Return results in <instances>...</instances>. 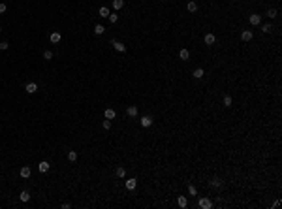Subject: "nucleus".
Instances as JSON below:
<instances>
[{"mask_svg":"<svg viewBox=\"0 0 282 209\" xmlns=\"http://www.w3.org/2000/svg\"><path fill=\"white\" fill-rule=\"evenodd\" d=\"M68 160H70V162H75L77 160V153L75 151H70V153H68Z\"/></svg>","mask_w":282,"mask_h":209,"instance_id":"412c9836","label":"nucleus"},{"mask_svg":"<svg viewBox=\"0 0 282 209\" xmlns=\"http://www.w3.org/2000/svg\"><path fill=\"white\" fill-rule=\"evenodd\" d=\"M43 59L45 60H51V59H53V51H43Z\"/></svg>","mask_w":282,"mask_h":209,"instance_id":"393cba45","label":"nucleus"},{"mask_svg":"<svg viewBox=\"0 0 282 209\" xmlns=\"http://www.w3.org/2000/svg\"><path fill=\"white\" fill-rule=\"evenodd\" d=\"M277 13H278L277 9H269V11H267V15H269L271 19H275V17H277Z\"/></svg>","mask_w":282,"mask_h":209,"instance_id":"c85d7f7f","label":"nucleus"},{"mask_svg":"<svg viewBox=\"0 0 282 209\" xmlns=\"http://www.w3.org/2000/svg\"><path fill=\"white\" fill-rule=\"evenodd\" d=\"M122 6H124V0H113V8H115L117 11H119Z\"/></svg>","mask_w":282,"mask_h":209,"instance_id":"6ab92c4d","label":"nucleus"},{"mask_svg":"<svg viewBox=\"0 0 282 209\" xmlns=\"http://www.w3.org/2000/svg\"><path fill=\"white\" fill-rule=\"evenodd\" d=\"M0 32H2V28H0Z\"/></svg>","mask_w":282,"mask_h":209,"instance_id":"72a5a7b5","label":"nucleus"},{"mask_svg":"<svg viewBox=\"0 0 282 209\" xmlns=\"http://www.w3.org/2000/svg\"><path fill=\"white\" fill-rule=\"evenodd\" d=\"M177 204H179L181 207H186V205H188V200H186V196H179V198H177Z\"/></svg>","mask_w":282,"mask_h":209,"instance_id":"f3484780","label":"nucleus"},{"mask_svg":"<svg viewBox=\"0 0 282 209\" xmlns=\"http://www.w3.org/2000/svg\"><path fill=\"white\" fill-rule=\"evenodd\" d=\"M102 126H103V130H109V128H111V121H109V119H105V121L102 123Z\"/></svg>","mask_w":282,"mask_h":209,"instance_id":"a878e982","label":"nucleus"},{"mask_svg":"<svg viewBox=\"0 0 282 209\" xmlns=\"http://www.w3.org/2000/svg\"><path fill=\"white\" fill-rule=\"evenodd\" d=\"M117 175H119V177H126V170L122 168V166H119V168H117Z\"/></svg>","mask_w":282,"mask_h":209,"instance_id":"4be33fe9","label":"nucleus"},{"mask_svg":"<svg viewBox=\"0 0 282 209\" xmlns=\"http://www.w3.org/2000/svg\"><path fill=\"white\" fill-rule=\"evenodd\" d=\"M194 77H196V79H201V77H203V70H201V68L194 70Z\"/></svg>","mask_w":282,"mask_h":209,"instance_id":"5701e85b","label":"nucleus"},{"mask_svg":"<svg viewBox=\"0 0 282 209\" xmlns=\"http://www.w3.org/2000/svg\"><path fill=\"white\" fill-rule=\"evenodd\" d=\"M213 186H220V179H213Z\"/></svg>","mask_w":282,"mask_h":209,"instance_id":"473e14b6","label":"nucleus"},{"mask_svg":"<svg viewBox=\"0 0 282 209\" xmlns=\"http://www.w3.org/2000/svg\"><path fill=\"white\" fill-rule=\"evenodd\" d=\"M25 91H27L28 92V94H34V92H36L38 91V85H36V83H27V85H25Z\"/></svg>","mask_w":282,"mask_h":209,"instance_id":"f03ea898","label":"nucleus"},{"mask_svg":"<svg viewBox=\"0 0 282 209\" xmlns=\"http://www.w3.org/2000/svg\"><path fill=\"white\" fill-rule=\"evenodd\" d=\"M49 168H51V164L45 162V160H41V162L38 164V170H40L41 173H47V172H49Z\"/></svg>","mask_w":282,"mask_h":209,"instance_id":"7ed1b4c3","label":"nucleus"},{"mask_svg":"<svg viewBox=\"0 0 282 209\" xmlns=\"http://www.w3.org/2000/svg\"><path fill=\"white\" fill-rule=\"evenodd\" d=\"M188 11H190V13H194V11H197V4L196 2H194V0H190V2H188Z\"/></svg>","mask_w":282,"mask_h":209,"instance_id":"2eb2a0df","label":"nucleus"},{"mask_svg":"<svg viewBox=\"0 0 282 209\" xmlns=\"http://www.w3.org/2000/svg\"><path fill=\"white\" fill-rule=\"evenodd\" d=\"M179 57H181V60H188V59H190V51H188V49H181L179 51Z\"/></svg>","mask_w":282,"mask_h":209,"instance_id":"4468645a","label":"nucleus"},{"mask_svg":"<svg viewBox=\"0 0 282 209\" xmlns=\"http://www.w3.org/2000/svg\"><path fill=\"white\" fill-rule=\"evenodd\" d=\"M100 17H109V13H111V11H109V8H105V6H103V8H100Z\"/></svg>","mask_w":282,"mask_h":209,"instance_id":"a211bd4d","label":"nucleus"},{"mask_svg":"<svg viewBox=\"0 0 282 209\" xmlns=\"http://www.w3.org/2000/svg\"><path fill=\"white\" fill-rule=\"evenodd\" d=\"M215 41H216L215 34H211V32H209V34H205V43H207V45H213Z\"/></svg>","mask_w":282,"mask_h":209,"instance_id":"f8f14e48","label":"nucleus"},{"mask_svg":"<svg viewBox=\"0 0 282 209\" xmlns=\"http://www.w3.org/2000/svg\"><path fill=\"white\" fill-rule=\"evenodd\" d=\"M30 175H32L30 168H28V166H23V168H21V177H23V179H28Z\"/></svg>","mask_w":282,"mask_h":209,"instance_id":"423d86ee","label":"nucleus"},{"mask_svg":"<svg viewBox=\"0 0 282 209\" xmlns=\"http://www.w3.org/2000/svg\"><path fill=\"white\" fill-rule=\"evenodd\" d=\"M109 23H117V21H119V13H109Z\"/></svg>","mask_w":282,"mask_h":209,"instance_id":"b1692460","label":"nucleus"},{"mask_svg":"<svg viewBox=\"0 0 282 209\" xmlns=\"http://www.w3.org/2000/svg\"><path fill=\"white\" fill-rule=\"evenodd\" d=\"M111 45L115 47V51H119V53H124L126 51V45L121 43V41H117V40H111Z\"/></svg>","mask_w":282,"mask_h":209,"instance_id":"f257e3e1","label":"nucleus"},{"mask_svg":"<svg viewBox=\"0 0 282 209\" xmlns=\"http://www.w3.org/2000/svg\"><path fill=\"white\" fill-rule=\"evenodd\" d=\"M188 192H190L192 196H196V194H197V190H196V186H194V185H190V186H188Z\"/></svg>","mask_w":282,"mask_h":209,"instance_id":"c756f323","label":"nucleus"},{"mask_svg":"<svg viewBox=\"0 0 282 209\" xmlns=\"http://www.w3.org/2000/svg\"><path fill=\"white\" fill-rule=\"evenodd\" d=\"M103 115H105V119H109V121H113V119L117 117V113H115V109H113V108H107Z\"/></svg>","mask_w":282,"mask_h":209,"instance_id":"0eeeda50","label":"nucleus"},{"mask_svg":"<svg viewBox=\"0 0 282 209\" xmlns=\"http://www.w3.org/2000/svg\"><path fill=\"white\" fill-rule=\"evenodd\" d=\"M151 124H152V117H149V115L141 117V126H143V128H149Z\"/></svg>","mask_w":282,"mask_h":209,"instance_id":"20e7f679","label":"nucleus"},{"mask_svg":"<svg viewBox=\"0 0 282 209\" xmlns=\"http://www.w3.org/2000/svg\"><path fill=\"white\" fill-rule=\"evenodd\" d=\"M6 9H8V6H6V4H2V2H0V13H6Z\"/></svg>","mask_w":282,"mask_h":209,"instance_id":"2f4dec72","label":"nucleus"},{"mask_svg":"<svg viewBox=\"0 0 282 209\" xmlns=\"http://www.w3.org/2000/svg\"><path fill=\"white\" fill-rule=\"evenodd\" d=\"M241 40L243 41H250L252 40V32L250 30H243L241 32Z\"/></svg>","mask_w":282,"mask_h":209,"instance_id":"9d476101","label":"nucleus"},{"mask_svg":"<svg viewBox=\"0 0 282 209\" xmlns=\"http://www.w3.org/2000/svg\"><path fill=\"white\" fill-rule=\"evenodd\" d=\"M211 205H213V204H211L209 198H201V200H199V207H201V209H209Z\"/></svg>","mask_w":282,"mask_h":209,"instance_id":"1a4fd4ad","label":"nucleus"},{"mask_svg":"<svg viewBox=\"0 0 282 209\" xmlns=\"http://www.w3.org/2000/svg\"><path fill=\"white\" fill-rule=\"evenodd\" d=\"M19 198H21V202H28V200H30V194H28L27 190H23L21 194H19Z\"/></svg>","mask_w":282,"mask_h":209,"instance_id":"aec40b11","label":"nucleus"},{"mask_svg":"<svg viewBox=\"0 0 282 209\" xmlns=\"http://www.w3.org/2000/svg\"><path fill=\"white\" fill-rule=\"evenodd\" d=\"M126 113L130 115V117H137V108H135V106H128V109H126Z\"/></svg>","mask_w":282,"mask_h":209,"instance_id":"9b49d317","label":"nucleus"},{"mask_svg":"<svg viewBox=\"0 0 282 209\" xmlns=\"http://www.w3.org/2000/svg\"><path fill=\"white\" fill-rule=\"evenodd\" d=\"M103 32H105L103 25H96V27H94V34H96V36H102Z\"/></svg>","mask_w":282,"mask_h":209,"instance_id":"dca6fc26","label":"nucleus"},{"mask_svg":"<svg viewBox=\"0 0 282 209\" xmlns=\"http://www.w3.org/2000/svg\"><path fill=\"white\" fill-rule=\"evenodd\" d=\"M248 21H250V25H254V27H258V25H260L261 23V17H260V15H250V17H248Z\"/></svg>","mask_w":282,"mask_h":209,"instance_id":"39448f33","label":"nucleus"},{"mask_svg":"<svg viewBox=\"0 0 282 209\" xmlns=\"http://www.w3.org/2000/svg\"><path fill=\"white\" fill-rule=\"evenodd\" d=\"M8 47H9V43H8V41H2V43H0V51H6Z\"/></svg>","mask_w":282,"mask_h":209,"instance_id":"7c9ffc66","label":"nucleus"},{"mask_svg":"<svg viewBox=\"0 0 282 209\" xmlns=\"http://www.w3.org/2000/svg\"><path fill=\"white\" fill-rule=\"evenodd\" d=\"M261 30H263L265 34H271V30H273V27H271V25H263V27H261Z\"/></svg>","mask_w":282,"mask_h":209,"instance_id":"bb28decb","label":"nucleus"},{"mask_svg":"<svg viewBox=\"0 0 282 209\" xmlns=\"http://www.w3.org/2000/svg\"><path fill=\"white\" fill-rule=\"evenodd\" d=\"M224 106H226V108L231 106V96H224Z\"/></svg>","mask_w":282,"mask_h":209,"instance_id":"cd10ccee","label":"nucleus"},{"mask_svg":"<svg viewBox=\"0 0 282 209\" xmlns=\"http://www.w3.org/2000/svg\"><path fill=\"white\" fill-rule=\"evenodd\" d=\"M135 186H137V181H135V179H126V188H128V190H135Z\"/></svg>","mask_w":282,"mask_h":209,"instance_id":"6e6552de","label":"nucleus"},{"mask_svg":"<svg viewBox=\"0 0 282 209\" xmlns=\"http://www.w3.org/2000/svg\"><path fill=\"white\" fill-rule=\"evenodd\" d=\"M60 32H53V34H51L49 36V40H51V43H58V41H60Z\"/></svg>","mask_w":282,"mask_h":209,"instance_id":"ddd939ff","label":"nucleus"}]
</instances>
